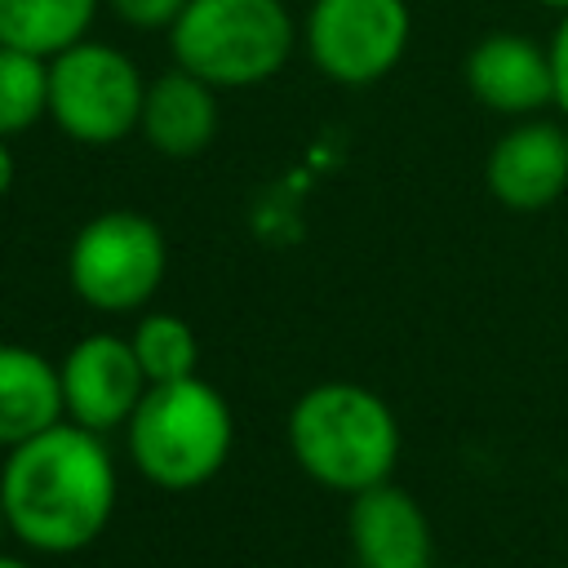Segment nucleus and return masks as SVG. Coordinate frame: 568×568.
Listing matches in <instances>:
<instances>
[{"label":"nucleus","mask_w":568,"mask_h":568,"mask_svg":"<svg viewBox=\"0 0 568 568\" xmlns=\"http://www.w3.org/2000/svg\"><path fill=\"white\" fill-rule=\"evenodd\" d=\"M297 44L284 0H191L169 27L173 62L213 89H253L271 80Z\"/></svg>","instance_id":"nucleus-4"},{"label":"nucleus","mask_w":568,"mask_h":568,"mask_svg":"<svg viewBox=\"0 0 568 568\" xmlns=\"http://www.w3.org/2000/svg\"><path fill=\"white\" fill-rule=\"evenodd\" d=\"M67 422L58 364L31 346L0 342V448H18Z\"/></svg>","instance_id":"nucleus-13"},{"label":"nucleus","mask_w":568,"mask_h":568,"mask_svg":"<svg viewBox=\"0 0 568 568\" xmlns=\"http://www.w3.org/2000/svg\"><path fill=\"white\" fill-rule=\"evenodd\" d=\"M550 80H555V106L568 115V13L559 18L555 36H550Z\"/></svg>","instance_id":"nucleus-18"},{"label":"nucleus","mask_w":568,"mask_h":568,"mask_svg":"<svg viewBox=\"0 0 568 568\" xmlns=\"http://www.w3.org/2000/svg\"><path fill=\"white\" fill-rule=\"evenodd\" d=\"M138 129L146 146L169 160L200 155L217 138V89L182 67L160 71L155 80H146Z\"/></svg>","instance_id":"nucleus-12"},{"label":"nucleus","mask_w":568,"mask_h":568,"mask_svg":"<svg viewBox=\"0 0 568 568\" xmlns=\"http://www.w3.org/2000/svg\"><path fill=\"white\" fill-rule=\"evenodd\" d=\"M146 80L138 62L102 40H80L49 58V120L84 146H111L138 129Z\"/></svg>","instance_id":"nucleus-6"},{"label":"nucleus","mask_w":568,"mask_h":568,"mask_svg":"<svg viewBox=\"0 0 568 568\" xmlns=\"http://www.w3.org/2000/svg\"><path fill=\"white\" fill-rule=\"evenodd\" d=\"M346 537L355 568H430V519L399 484H377L351 497Z\"/></svg>","instance_id":"nucleus-10"},{"label":"nucleus","mask_w":568,"mask_h":568,"mask_svg":"<svg viewBox=\"0 0 568 568\" xmlns=\"http://www.w3.org/2000/svg\"><path fill=\"white\" fill-rule=\"evenodd\" d=\"M4 537H13V532H9V519H4V506H0V550H4Z\"/></svg>","instance_id":"nucleus-22"},{"label":"nucleus","mask_w":568,"mask_h":568,"mask_svg":"<svg viewBox=\"0 0 568 568\" xmlns=\"http://www.w3.org/2000/svg\"><path fill=\"white\" fill-rule=\"evenodd\" d=\"M98 4L102 0H0V44L58 58L62 49L89 40Z\"/></svg>","instance_id":"nucleus-14"},{"label":"nucleus","mask_w":568,"mask_h":568,"mask_svg":"<svg viewBox=\"0 0 568 568\" xmlns=\"http://www.w3.org/2000/svg\"><path fill=\"white\" fill-rule=\"evenodd\" d=\"M466 89L497 115L528 120L555 102L550 53L515 31H493L466 53Z\"/></svg>","instance_id":"nucleus-11"},{"label":"nucleus","mask_w":568,"mask_h":568,"mask_svg":"<svg viewBox=\"0 0 568 568\" xmlns=\"http://www.w3.org/2000/svg\"><path fill=\"white\" fill-rule=\"evenodd\" d=\"M537 4H541V9H555V13H559V18H564V13H568V0H537Z\"/></svg>","instance_id":"nucleus-21"},{"label":"nucleus","mask_w":568,"mask_h":568,"mask_svg":"<svg viewBox=\"0 0 568 568\" xmlns=\"http://www.w3.org/2000/svg\"><path fill=\"white\" fill-rule=\"evenodd\" d=\"M124 444L133 470L146 484L164 493H191L226 466L235 444V417L222 390L195 373L182 382L146 386L142 404L124 426Z\"/></svg>","instance_id":"nucleus-3"},{"label":"nucleus","mask_w":568,"mask_h":568,"mask_svg":"<svg viewBox=\"0 0 568 568\" xmlns=\"http://www.w3.org/2000/svg\"><path fill=\"white\" fill-rule=\"evenodd\" d=\"M49 115V58L0 44V138H13Z\"/></svg>","instance_id":"nucleus-16"},{"label":"nucleus","mask_w":568,"mask_h":568,"mask_svg":"<svg viewBox=\"0 0 568 568\" xmlns=\"http://www.w3.org/2000/svg\"><path fill=\"white\" fill-rule=\"evenodd\" d=\"M58 377H62L67 422H75L84 430H98V435L129 426L133 408L142 404V395L151 386L138 355H133V342L120 337V333L80 337L62 355Z\"/></svg>","instance_id":"nucleus-8"},{"label":"nucleus","mask_w":568,"mask_h":568,"mask_svg":"<svg viewBox=\"0 0 568 568\" xmlns=\"http://www.w3.org/2000/svg\"><path fill=\"white\" fill-rule=\"evenodd\" d=\"M288 453L328 493H364L390 479L399 462V422L390 404L359 382H320L288 408Z\"/></svg>","instance_id":"nucleus-2"},{"label":"nucleus","mask_w":568,"mask_h":568,"mask_svg":"<svg viewBox=\"0 0 568 568\" xmlns=\"http://www.w3.org/2000/svg\"><path fill=\"white\" fill-rule=\"evenodd\" d=\"M133 342V355L146 373L151 386H164V382H182V377H195V364H200V342H195V328L173 315V311H151L138 320V328L129 333Z\"/></svg>","instance_id":"nucleus-15"},{"label":"nucleus","mask_w":568,"mask_h":568,"mask_svg":"<svg viewBox=\"0 0 568 568\" xmlns=\"http://www.w3.org/2000/svg\"><path fill=\"white\" fill-rule=\"evenodd\" d=\"M164 266L169 248L160 226L133 209H106L89 217L67 248L71 293L102 315L146 306L164 280Z\"/></svg>","instance_id":"nucleus-5"},{"label":"nucleus","mask_w":568,"mask_h":568,"mask_svg":"<svg viewBox=\"0 0 568 568\" xmlns=\"http://www.w3.org/2000/svg\"><path fill=\"white\" fill-rule=\"evenodd\" d=\"M115 497V457L98 430L58 422L4 453L0 506L13 541L36 555H75L98 541Z\"/></svg>","instance_id":"nucleus-1"},{"label":"nucleus","mask_w":568,"mask_h":568,"mask_svg":"<svg viewBox=\"0 0 568 568\" xmlns=\"http://www.w3.org/2000/svg\"><path fill=\"white\" fill-rule=\"evenodd\" d=\"M13 178H18V160H13V151H9V142L0 138V200L9 195V186H13Z\"/></svg>","instance_id":"nucleus-19"},{"label":"nucleus","mask_w":568,"mask_h":568,"mask_svg":"<svg viewBox=\"0 0 568 568\" xmlns=\"http://www.w3.org/2000/svg\"><path fill=\"white\" fill-rule=\"evenodd\" d=\"M120 22L138 27V31H160V27H173L178 13L191 4V0H102Z\"/></svg>","instance_id":"nucleus-17"},{"label":"nucleus","mask_w":568,"mask_h":568,"mask_svg":"<svg viewBox=\"0 0 568 568\" xmlns=\"http://www.w3.org/2000/svg\"><path fill=\"white\" fill-rule=\"evenodd\" d=\"M488 191L515 213H537L568 191V129L555 120H515L484 164Z\"/></svg>","instance_id":"nucleus-9"},{"label":"nucleus","mask_w":568,"mask_h":568,"mask_svg":"<svg viewBox=\"0 0 568 568\" xmlns=\"http://www.w3.org/2000/svg\"><path fill=\"white\" fill-rule=\"evenodd\" d=\"M413 13L408 0H311L306 53L333 84H373L390 75L408 49Z\"/></svg>","instance_id":"nucleus-7"},{"label":"nucleus","mask_w":568,"mask_h":568,"mask_svg":"<svg viewBox=\"0 0 568 568\" xmlns=\"http://www.w3.org/2000/svg\"><path fill=\"white\" fill-rule=\"evenodd\" d=\"M0 568H31V564L18 559V555H4V550H0Z\"/></svg>","instance_id":"nucleus-20"}]
</instances>
